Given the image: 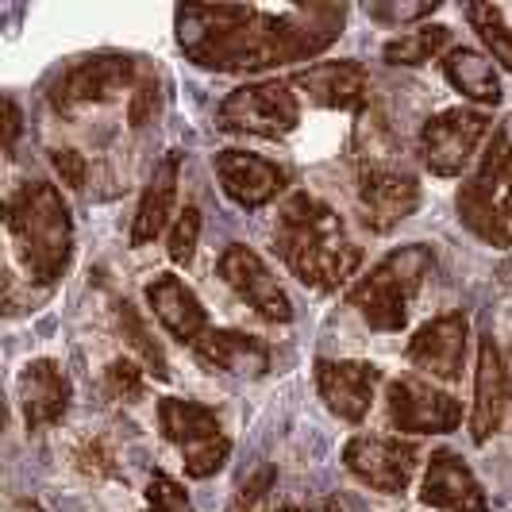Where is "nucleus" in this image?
<instances>
[{
  "label": "nucleus",
  "mask_w": 512,
  "mask_h": 512,
  "mask_svg": "<svg viewBox=\"0 0 512 512\" xmlns=\"http://www.w3.org/2000/svg\"><path fill=\"white\" fill-rule=\"evenodd\" d=\"M4 224L27 282L43 289L62 282L74 262V216L62 189L51 181H24L4 201Z\"/></svg>",
  "instance_id": "obj_3"
},
{
  "label": "nucleus",
  "mask_w": 512,
  "mask_h": 512,
  "mask_svg": "<svg viewBox=\"0 0 512 512\" xmlns=\"http://www.w3.org/2000/svg\"><path fill=\"white\" fill-rule=\"evenodd\" d=\"M462 16L478 31V39H482L489 58L512 74V4H497V0L466 4Z\"/></svg>",
  "instance_id": "obj_25"
},
{
  "label": "nucleus",
  "mask_w": 512,
  "mask_h": 512,
  "mask_svg": "<svg viewBox=\"0 0 512 512\" xmlns=\"http://www.w3.org/2000/svg\"><path fill=\"white\" fill-rule=\"evenodd\" d=\"M154 112H158V77L151 70H143L139 85L131 89V104H128L131 128H147V120H151Z\"/></svg>",
  "instance_id": "obj_32"
},
{
  "label": "nucleus",
  "mask_w": 512,
  "mask_h": 512,
  "mask_svg": "<svg viewBox=\"0 0 512 512\" xmlns=\"http://www.w3.org/2000/svg\"><path fill=\"white\" fill-rule=\"evenodd\" d=\"M451 27L447 24H420L405 31V35H397V39H389L382 47V58L389 66H424V62H432L436 54H451Z\"/></svg>",
  "instance_id": "obj_26"
},
{
  "label": "nucleus",
  "mask_w": 512,
  "mask_h": 512,
  "mask_svg": "<svg viewBox=\"0 0 512 512\" xmlns=\"http://www.w3.org/2000/svg\"><path fill=\"white\" fill-rule=\"evenodd\" d=\"M116 324H120V335L128 339V347L139 355V362L147 366V374H154L158 382H166V378H170L166 351H162V343H158L154 332L147 328V320L139 316V308L128 305V301H120V305H116Z\"/></svg>",
  "instance_id": "obj_27"
},
{
  "label": "nucleus",
  "mask_w": 512,
  "mask_h": 512,
  "mask_svg": "<svg viewBox=\"0 0 512 512\" xmlns=\"http://www.w3.org/2000/svg\"><path fill=\"white\" fill-rule=\"evenodd\" d=\"M216 128L231 135H258V139H285L301 128V93L289 77L247 81L231 89L216 108Z\"/></svg>",
  "instance_id": "obj_7"
},
{
  "label": "nucleus",
  "mask_w": 512,
  "mask_h": 512,
  "mask_svg": "<svg viewBox=\"0 0 512 512\" xmlns=\"http://www.w3.org/2000/svg\"><path fill=\"white\" fill-rule=\"evenodd\" d=\"M289 81L301 97H308L320 108H332V112H366L370 108V74L355 58L312 62L305 70H297Z\"/></svg>",
  "instance_id": "obj_17"
},
{
  "label": "nucleus",
  "mask_w": 512,
  "mask_h": 512,
  "mask_svg": "<svg viewBox=\"0 0 512 512\" xmlns=\"http://www.w3.org/2000/svg\"><path fill=\"white\" fill-rule=\"evenodd\" d=\"M12 512H43V509H39L35 501H16V509H12Z\"/></svg>",
  "instance_id": "obj_37"
},
{
  "label": "nucleus",
  "mask_w": 512,
  "mask_h": 512,
  "mask_svg": "<svg viewBox=\"0 0 512 512\" xmlns=\"http://www.w3.org/2000/svg\"><path fill=\"white\" fill-rule=\"evenodd\" d=\"M212 170H216V181L224 189L231 205L247 208H266L270 201H278L289 185V170L262 158L255 151H239V147H228V151H216L212 158Z\"/></svg>",
  "instance_id": "obj_15"
},
{
  "label": "nucleus",
  "mask_w": 512,
  "mask_h": 512,
  "mask_svg": "<svg viewBox=\"0 0 512 512\" xmlns=\"http://www.w3.org/2000/svg\"><path fill=\"white\" fill-rule=\"evenodd\" d=\"M466 343H470V320L466 312H443L432 316L405 347V359L424 370L432 382H459L466 366Z\"/></svg>",
  "instance_id": "obj_16"
},
{
  "label": "nucleus",
  "mask_w": 512,
  "mask_h": 512,
  "mask_svg": "<svg viewBox=\"0 0 512 512\" xmlns=\"http://www.w3.org/2000/svg\"><path fill=\"white\" fill-rule=\"evenodd\" d=\"M51 166L54 174L62 178L66 189H85V174H89V166H85V158L70 147H62V151H51Z\"/></svg>",
  "instance_id": "obj_35"
},
{
  "label": "nucleus",
  "mask_w": 512,
  "mask_h": 512,
  "mask_svg": "<svg viewBox=\"0 0 512 512\" xmlns=\"http://www.w3.org/2000/svg\"><path fill=\"white\" fill-rule=\"evenodd\" d=\"M274 478H278V470L274 466H262L251 482H243L239 486V493H235V501H231V509L228 512H251L266 497V489L274 486Z\"/></svg>",
  "instance_id": "obj_34"
},
{
  "label": "nucleus",
  "mask_w": 512,
  "mask_h": 512,
  "mask_svg": "<svg viewBox=\"0 0 512 512\" xmlns=\"http://www.w3.org/2000/svg\"><path fill=\"white\" fill-rule=\"evenodd\" d=\"M24 131V116H20V104L16 97H4V151H16V139Z\"/></svg>",
  "instance_id": "obj_36"
},
{
  "label": "nucleus",
  "mask_w": 512,
  "mask_h": 512,
  "mask_svg": "<svg viewBox=\"0 0 512 512\" xmlns=\"http://www.w3.org/2000/svg\"><path fill=\"white\" fill-rule=\"evenodd\" d=\"M509 401V370H505V359H501V347L486 332L478 339V366H474V405H470V436H474V443H489L501 432Z\"/></svg>",
  "instance_id": "obj_20"
},
{
  "label": "nucleus",
  "mask_w": 512,
  "mask_h": 512,
  "mask_svg": "<svg viewBox=\"0 0 512 512\" xmlns=\"http://www.w3.org/2000/svg\"><path fill=\"white\" fill-rule=\"evenodd\" d=\"M370 20L378 24H412V20H428L439 12V0H424V4H366Z\"/></svg>",
  "instance_id": "obj_33"
},
{
  "label": "nucleus",
  "mask_w": 512,
  "mask_h": 512,
  "mask_svg": "<svg viewBox=\"0 0 512 512\" xmlns=\"http://www.w3.org/2000/svg\"><path fill=\"white\" fill-rule=\"evenodd\" d=\"M158 428L166 443L181 455V466L189 478L205 482L224 470L231 459V439L224 432V420L216 409H208L201 401L189 397H162L158 401Z\"/></svg>",
  "instance_id": "obj_6"
},
{
  "label": "nucleus",
  "mask_w": 512,
  "mask_h": 512,
  "mask_svg": "<svg viewBox=\"0 0 512 512\" xmlns=\"http://www.w3.org/2000/svg\"><path fill=\"white\" fill-rule=\"evenodd\" d=\"M147 512H197L189 493L181 489V482H174L170 474L154 470L147 478Z\"/></svg>",
  "instance_id": "obj_31"
},
{
  "label": "nucleus",
  "mask_w": 512,
  "mask_h": 512,
  "mask_svg": "<svg viewBox=\"0 0 512 512\" xmlns=\"http://www.w3.org/2000/svg\"><path fill=\"white\" fill-rule=\"evenodd\" d=\"M143 297L151 305L154 320L174 335L181 347H197L212 332L208 328V308L201 305V297L178 274H154L147 289H143Z\"/></svg>",
  "instance_id": "obj_21"
},
{
  "label": "nucleus",
  "mask_w": 512,
  "mask_h": 512,
  "mask_svg": "<svg viewBox=\"0 0 512 512\" xmlns=\"http://www.w3.org/2000/svg\"><path fill=\"white\" fill-rule=\"evenodd\" d=\"M181 162L185 154L181 151H166L162 162L154 166V174L143 185V197L135 205V216H131V247H147L154 243L162 231H170V224L178 220V185H181Z\"/></svg>",
  "instance_id": "obj_22"
},
{
  "label": "nucleus",
  "mask_w": 512,
  "mask_h": 512,
  "mask_svg": "<svg viewBox=\"0 0 512 512\" xmlns=\"http://www.w3.org/2000/svg\"><path fill=\"white\" fill-rule=\"evenodd\" d=\"M197 243H201V208L185 205L178 212V220L166 231V255L174 266H189L197 255Z\"/></svg>",
  "instance_id": "obj_29"
},
{
  "label": "nucleus",
  "mask_w": 512,
  "mask_h": 512,
  "mask_svg": "<svg viewBox=\"0 0 512 512\" xmlns=\"http://www.w3.org/2000/svg\"><path fill=\"white\" fill-rule=\"evenodd\" d=\"M193 359L205 366L208 374H231V378H266L274 351L266 339H258L251 332H235V328H212V332L193 347Z\"/></svg>",
  "instance_id": "obj_23"
},
{
  "label": "nucleus",
  "mask_w": 512,
  "mask_h": 512,
  "mask_svg": "<svg viewBox=\"0 0 512 512\" xmlns=\"http://www.w3.org/2000/svg\"><path fill=\"white\" fill-rule=\"evenodd\" d=\"M139 77H143V66L131 54L101 51L77 58L74 66H66L62 77L51 85V108L62 116H77L81 108L116 101L120 93L139 85Z\"/></svg>",
  "instance_id": "obj_9"
},
{
  "label": "nucleus",
  "mask_w": 512,
  "mask_h": 512,
  "mask_svg": "<svg viewBox=\"0 0 512 512\" xmlns=\"http://www.w3.org/2000/svg\"><path fill=\"white\" fill-rule=\"evenodd\" d=\"M104 393L124 405L143 401L147 397V366L135 359H112L104 366Z\"/></svg>",
  "instance_id": "obj_28"
},
{
  "label": "nucleus",
  "mask_w": 512,
  "mask_h": 512,
  "mask_svg": "<svg viewBox=\"0 0 512 512\" xmlns=\"http://www.w3.org/2000/svg\"><path fill=\"white\" fill-rule=\"evenodd\" d=\"M385 416H389L393 432L447 436L462 424V405L436 382L405 374V378H393L385 385Z\"/></svg>",
  "instance_id": "obj_11"
},
{
  "label": "nucleus",
  "mask_w": 512,
  "mask_h": 512,
  "mask_svg": "<svg viewBox=\"0 0 512 512\" xmlns=\"http://www.w3.org/2000/svg\"><path fill=\"white\" fill-rule=\"evenodd\" d=\"M20 412H24V428L35 436V432H47V428H58L70 412V401H74V385H70V374L62 370V362L54 359H31L20 370Z\"/></svg>",
  "instance_id": "obj_19"
},
{
  "label": "nucleus",
  "mask_w": 512,
  "mask_h": 512,
  "mask_svg": "<svg viewBox=\"0 0 512 512\" xmlns=\"http://www.w3.org/2000/svg\"><path fill=\"white\" fill-rule=\"evenodd\" d=\"M455 208L482 243L501 251L512 247V116L493 128L474 174L462 181Z\"/></svg>",
  "instance_id": "obj_5"
},
{
  "label": "nucleus",
  "mask_w": 512,
  "mask_h": 512,
  "mask_svg": "<svg viewBox=\"0 0 512 512\" xmlns=\"http://www.w3.org/2000/svg\"><path fill=\"white\" fill-rule=\"evenodd\" d=\"M343 466L366 489L401 497L416 478L420 451L401 436H351L343 447Z\"/></svg>",
  "instance_id": "obj_12"
},
{
  "label": "nucleus",
  "mask_w": 512,
  "mask_h": 512,
  "mask_svg": "<svg viewBox=\"0 0 512 512\" xmlns=\"http://www.w3.org/2000/svg\"><path fill=\"white\" fill-rule=\"evenodd\" d=\"M432 270H436V251L428 243L393 247L382 262L370 266V274H362L347 289V308L370 332H401L409 324L412 297L420 293Z\"/></svg>",
  "instance_id": "obj_4"
},
{
  "label": "nucleus",
  "mask_w": 512,
  "mask_h": 512,
  "mask_svg": "<svg viewBox=\"0 0 512 512\" xmlns=\"http://www.w3.org/2000/svg\"><path fill=\"white\" fill-rule=\"evenodd\" d=\"M343 4H181L174 12L181 54L212 74H258L324 54L343 35Z\"/></svg>",
  "instance_id": "obj_1"
},
{
  "label": "nucleus",
  "mask_w": 512,
  "mask_h": 512,
  "mask_svg": "<svg viewBox=\"0 0 512 512\" xmlns=\"http://www.w3.org/2000/svg\"><path fill=\"white\" fill-rule=\"evenodd\" d=\"M316 512H343V509H339L335 501H324V505H320V509H316Z\"/></svg>",
  "instance_id": "obj_38"
},
{
  "label": "nucleus",
  "mask_w": 512,
  "mask_h": 512,
  "mask_svg": "<svg viewBox=\"0 0 512 512\" xmlns=\"http://www.w3.org/2000/svg\"><path fill=\"white\" fill-rule=\"evenodd\" d=\"M443 77L466 101L486 104V108H497L501 97H505L497 62L486 51H474V47H455L451 54H443Z\"/></svg>",
  "instance_id": "obj_24"
},
{
  "label": "nucleus",
  "mask_w": 512,
  "mask_h": 512,
  "mask_svg": "<svg viewBox=\"0 0 512 512\" xmlns=\"http://www.w3.org/2000/svg\"><path fill=\"white\" fill-rule=\"evenodd\" d=\"M493 135V116L482 108H443L424 120L416 135V154L432 178H462Z\"/></svg>",
  "instance_id": "obj_8"
},
{
  "label": "nucleus",
  "mask_w": 512,
  "mask_h": 512,
  "mask_svg": "<svg viewBox=\"0 0 512 512\" xmlns=\"http://www.w3.org/2000/svg\"><path fill=\"white\" fill-rule=\"evenodd\" d=\"M420 505L432 512H493L478 474L455 451H432L420 478Z\"/></svg>",
  "instance_id": "obj_18"
},
{
  "label": "nucleus",
  "mask_w": 512,
  "mask_h": 512,
  "mask_svg": "<svg viewBox=\"0 0 512 512\" xmlns=\"http://www.w3.org/2000/svg\"><path fill=\"white\" fill-rule=\"evenodd\" d=\"M74 466L85 474V478H93V482L120 478L116 455H112V447H108L101 436H89V439H81V443H77V447H74Z\"/></svg>",
  "instance_id": "obj_30"
},
{
  "label": "nucleus",
  "mask_w": 512,
  "mask_h": 512,
  "mask_svg": "<svg viewBox=\"0 0 512 512\" xmlns=\"http://www.w3.org/2000/svg\"><path fill=\"white\" fill-rule=\"evenodd\" d=\"M274 251L285 270L312 293H335L362 266V247L347 235L343 216L312 193L285 197L274 224Z\"/></svg>",
  "instance_id": "obj_2"
},
{
  "label": "nucleus",
  "mask_w": 512,
  "mask_h": 512,
  "mask_svg": "<svg viewBox=\"0 0 512 512\" xmlns=\"http://www.w3.org/2000/svg\"><path fill=\"white\" fill-rule=\"evenodd\" d=\"M274 512H305L301 505H282V509H274Z\"/></svg>",
  "instance_id": "obj_39"
},
{
  "label": "nucleus",
  "mask_w": 512,
  "mask_h": 512,
  "mask_svg": "<svg viewBox=\"0 0 512 512\" xmlns=\"http://www.w3.org/2000/svg\"><path fill=\"white\" fill-rule=\"evenodd\" d=\"M312 378H316V393L324 409L347 424H362L382 385V366L362 359H316Z\"/></svg>",
  "instance_id": "obj_14"
},
{
  "label": "nucleus",
  "mask_w": 512,
  "mask_h": 512,
  "mask_svg": "<svg viewBox=\"0 0 512 512\" xmlns=\"http://www.w3.org/2000/svg\"><path fill=\"white\" fill-rule=\"evenodd\" d=\"M216 274L266 324H289L293 320L289 293L282 289V282L274 278V270L266 266V258L258 255V251L243 247V243H228L224 255L216 258Z\"/></svg>",
  "instance_id": "obj_13"
},
{
  "label": "nucleus",
  "mask_w": 512,
  "mask_h": 512,
  "mask_svg": "<svg viewBox=\"0 0 512 512\" xmlns=\"http://www.w3.org/2000/svg\"><path fill=\"white\" fill-rule=\"evenodd\" d=\"M355 201H359L362 224L374 235H389L420 208V181L412 178L409 170H401L393 158L359 162Z\"/></svg>",
  "instance_id": "obj_10"
}]
</instances>
